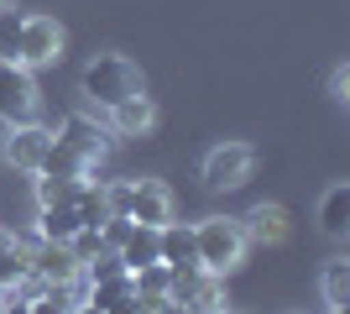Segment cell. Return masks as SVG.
I'll return each mask as SVG.
<instances>
[{"mask_svg": "<svg viewBox=\"0 0 350 314\" xmlns=\"http://www.w3.org/2000/svg\"><path fill=\"white\" fill-rule=\"evenodd\" d=\"M79 94H84L89 105L110 110V105L142 94V68H136L131 58H120V53H94V58L84 63V74H79Z\"/></svg>", "mask_w": 350, "mask_h": 314, "instance_id": "6da1fadb", "label": "cell"}, {"mask_svg": "<svg viewBox=\"0 0 350 314\" xmlns=\"http://www.w3.org/2000/svg\"><path fill=\"white\" fill-rule=\"evenodd\" d=\"M246 225L241 220H230V215H209V220H199L193 225V257H199V267H209V272H225L230 267H241V257H246Z\"/></svg>", "mask_w": 350, "mask_h": 314, "instance_id": "7a4b0ae2", "label": "cell"}, {"mask_svg": "<svg viewBox=\"0 0 350 314\" xmlns=\"http://www.w3.org/2000/svg\"><path fill=\"white\" fill-rule=\"evenodd\" d=\"M167 304L178 314H225V278L209 267H189V272H173L167 283Z\"/></svg>", "mask_w": 350, "mask_h": 314, "instance_id": "3957f363", "label": "cell"}, {"mask_svg": "<svg viewBox=\"0 0 350 314\" xmlns=\"http://www.w3.org/2000/svg\"><path fill=\"white\" fill-rule=\"evenodd\" d=\"M251 168H256V152H251L246 142H219L204 157V189H215V194L241 189V183L251 179Z\"/></svg>", "mask_w": 350, "mask_h": 314, "instance_id": "277c9868", "label": "cell"}, {"mask_svg": "<svg viewBox=\"0 0 350 314\" xmlns=\"http://www.w3.org/2000/svg\"><path fill=\"white\" fill-rule=\"evenodd\" d=\"M0 120L5 126L37 120V79L21 63H0Z\"/></svg>", "mask_w": 350, "mask_h": 314, "instance_id": "5b68a950", "label": "cell"}, {"mask_svg": "<svg viewBox=\"0 0 350 314\" xmlns=\"http://www.w3.org/2000/svg\"><path fill=\"white\" fill-rule=\"evenodd\" d=\"M47 147H53V131L47 126H37V120H21V126H11L5 131V142H0V157L16 168V173H37L47 157Z\"/></svg>", "mask_w": 350, "mask_h": 314, "instance_id": "8992f818", "label": "cell"}, {"mask_svg": "<svg viewBox=\"0 0 350 314\" xmlns=\"http://www.w3.org/2000/svg\"><path fill=\"white\" fill-rule=\"evenodd\" d=\"M63 58V27L53 16H21V68H42Z\"/></svg>", "mask_w": 350, "mask_h": 314, "instance_id": "52a82bcc", "label": "cell"}, {"mask_svg": "<svg viewBox=\"0 0 350 314\" xmlns=\"http://www.w3.org/2000/svg\"><path fill=\"white\" fill-rule=\"evenodd\" d=\"M126 215L136 225H167L173 220V194L157 179H126Z\"/></svg>", "mask_w": 350, "mask_h": 314, "instance_id": "ba28073f", "label": "cell"}, {"mask_svg": "<svg viewBox=\"0 0 350 314\" xmlns=\"http://www.w3.org/2000/svg\"><path fill=\"white\" fill-rule=\"evenodd\" d=\"M31 272H37L47 288H68V283L84 278V262H79L63 241H42V246H31Z\"/></svg>", "mask_w": 350, "mask_h": 314, "instance_id": "9c48e42d", "label": "cell"}, {"mask_svg": "<svg viewBox=\"0 0 350 314\" xmlns=\"http://www.w3.org/2000/svg\"><path fill=\"white\" fill-rule=\"evenodd\" d=\"M53 136H58L68 152H79L89 168L110 152V126H100V120H89V116H68V120H63V131H53Z\"/></svg>", "mask_w": 350, "mask_h": 314, "instance_id": "30bf717a", "label": "cell"}, {"mask_svg": "<svg viewBox=\"0 0 350 314\" xmlns=\"http://www.w3.org/2000/svg\"><path fill=\"white\" fill-rule=\"evenodd\" d=\"M157 262H162L167 272L199 267V257H193V225H183V220L157 225Z\"/></svg>", "mask_w": 350, "mask_h": 314, "instance_id": "8fae6325", "label": "cell"}, {"mask_svg": "<svg viewBox=\"0 0 350 314\" xmlns=\"http://www.w3.org/2000/svg\"><path fill=\"white\" fill-rule=\"evenodd\" d=\"M105 120H110V131L116 136H146L152 126H157V105H152V94H131V100H120L105 110Z\"/></svg>", "mask_w": 350, "mask_h": 314, "instance_id": "7c38bea8", "label": "cell"}, {"mask_svg": "<svg viewBox=\"0 0 350 314\" xmlns=\"http://www.w3.org/2000/svg\"><path fill=\"white\" fill-rule=\"evenodd\" d=\"M319 231L324 236H345L350 231V183H329L324 189V199H319Z\"/></svg>", "mask_w": 350, "mask_h": 314, "instance_id": "4fadbf2b", "label": "cell"}, {"mask_svg": "<svg viewBox=\"0 0 350 314\" xmlns=\"http://www.w3.org/2000/svg\"><path fill=\"white\" fill-rule=\"evenodd\" d=\"M241 225H246V241H267V246H278V241L288 236V209H282V205H256Z\"/></svg>", "mask_w": 350, "mask_h": 314, "instance_id": "5bb4252c", "label": "cell"}, {"mask_svg": "<svg viewBox=\"0 0 350 314\" xmlns=\"http://www.w3.org/2000/svg\"><path fill=\"white\" fill-rule=\"evenodd\" d=\"M120 262H126V272L146 267V262H157V225H131V236L120 241Z\"/></svg>", "mask_w": 350, "mask_h": 314, "instance_id": "9a60e30c", "label": "cell"}, {"mask_svg": "<svg viewBox=\"0 0 350 314\" xmlns=\"http://www.w3.org/2000/svg\"><path fill=\"white\" fill-rule=\"evenodd\" d=\"M319 288H324V304H329V309H350V257H329V262H324Z\"/></svg>", "mask_w": 350, "mask_h": 314, "instance_id": "2e32d148", "label": "cell"}, {"mask_svg": "<svg viewBox=\"0 0 350 314\" xmlns=\"http://www.w3.org/2000/svg\"><path fill=\"white\" fill-rule=\"evenodd\" d=\"M73 231H79V209H73V205L37 209V236H42V241H63V246H68Z\"/></svg>", "mask_w": 350, "mask_h": 314, "instance_id": "e0dca14e", "label": "cell"}, {"mask_svg": "<svg viewBox=\"0 0 350 314\" xmlns=\"http://www.w3.org/2000/svg\"><path fill=\"white\" fill-rule=\"evenodd\" d=\"M37 173H53V179H89V163L79 157V152H68L58 136H53V147H47V157H42V168H37Z\"/></svg>", "mask_w": 350, "mask_h": 314, "instance_id": "ac0fdd59", "label": "cell"}, {"mask_svg": "<svg viewBox=\"0 0 350 314\" xmlns=\"http://www.w3.org/2000/svg\"><path fill=\"white\" fill-rule=\"evenodd\" d=\"M84 189V179H53V173H37V209H53V205H73Z\"/></svg>", "mask_w": 350, "mask_h": 314, "instance_id": "d6986e66", "label": "cell"}, {"mask_svg": "<svg viewBox=\"0 0 350 314\" xmlns=\"http://www.w3.org/2000/svg\"><path fill=\"white\" fill-rule=\"evenodd\" d=\"M73 209H79V225H94V231H100V220L110 215V199H105V183H89V179H84V189H79Z\"/></svg>", "mask_w": 350, "mask_h": 314, "instance_id": "ffe728a7", "label": "cell"}, {"mask_svg": "<svg viewBox=\"0 0 350 314\" xmlns=\"http://www.w3.org/2000/svg\"><path fill=\"white\" fill-rule=\"evenodd\" d=\"M16 58H21V16L0 11V63H16Z\"/></svg>", "mask_w": 350, "mask_h": 314, "instance_id": "44dd1931", "label": "cell"}, {"mask_svg": "<svg viewBox=\"0 0 350 314\" xmlns=\"http://www.w3.org/2000/svg\"><path fill=\"white\" fill-rule=\"evenodd\" d=\"M27 272H31V246H11V252L0 257V288L21 283Z\"/></svg>", "mask_w": 350, "mask_h": 314, "instance_id": "7402d4cb", "label": "cell"}, {"mask_svg": "<svg viewBox=\"0 0 350 314\" xmlns=\"http://www.w3.org/2000/svg\"><path fill=\"white\" fill-rule=\"evenodd\" d=\"M84 278L89 283H116V278H126V262L116 252H100L94 262H84Z\"/></svg>", "mask_w": 350, "mask_h": 314, "instance_id": "603a6c76", "label": "cell"}, {"mask_svg": "<svg viewBox=\"0 0 350 314\" xmlns=\"http://www.w3.org/2000/svg\"><path fill=\"white\" fill-rule=\"evenodd\" d=\"M68 252L79 257V262H94V257L105 252V241H100V231H94V225H79V231H73V236H68Z\"/></svg>", "mask_w": 350, "mask_h": 314, "instance_id": "cb8c5ba5", "label": "cell"}, {"mask_svg": "<svg viewBox=\"0 0 350 314\" xmlns=\"http://www.w3.org/2000/svg\"><path fill=\"white\" fill-rule=\"evenodd\" d=\"M131 215H105V220H100V241H105V252H120V241H126V236H131Z\"/></svg>", "mask_w": 350, "mask_h": 314, "instance_id": "d4e9b609", "label": "cell"}, {"mask_svg": "<svg viewBox=\"0 0 350 314\" xmlns=\"http://www.w3.org/2000/svg\"><path fill=\"white\" fill-rule=\"evenodd\" d=\"M329 90H335V100H350V68H345V63H340V68H335V74H329Z\"/></svg>", "mask_w": 350, "mask_h": 314, "instance_id": "484cf974", "label": "cell"}, {"mask_svg": "<svg viewBox=\"0 0 350 314\" xmlns=\"http://www.w3.org/2000/svg\"><path fill=\"white\" fill-rule=\"evenodd\" d=\"M11 246H21V236H16V231H5V225H0V257L11 252Z\"/></svg>", "mask_w": 350, "mask_h": 314, "instance_id": "4316f807", "label": "cell"}, {"mask_svg": "<svg viewBox=\"0 0 350 314\" xmlns=\"http://www.w3.org/2000/svg\"><path fill=\"white\" fill-rule=\"evenodd\" d=\"M0 314H31V304H16V299H5V304H0Z\"/></svg>", "mask_w": 350, "mask_h": 314, "instance_id": "83f0119b", "label": "cell"}, {"mask_svg": "<svg viewBox=\"0 0 350 314\" xmlns=\"http://www.w3.org/2000/svg\"><path fill=\"white\" fill-rule=\"evenodd\" d=\"M73 314H100V309H94V304H73Z\"/></svg>", "mask_w": 350, "mask_h": 314, "instance_id": "f1b7e54d", "label": "cell"}, {"mask_svg": "<svg viewBox=\"0 0 350 314\" xmlns=\"http://www.w3.org/2000/svg\"><path fill=\"white\" fill-rule=\"evenodd\" d=\"M329 314H345V309H329Z\"/></svg>", "mask_w": 350, "mask_h": 314, "instance_id": "f546056e", "label": "cell"}, {"mask_svg": "<svg viewBox=\"0 0 350 314\" xmlns=\"http://www.w3.org/2000/svg\"><path fill=\"white\" fill-rule=\"evenodd\" d=\"M0 5H11V0H0Z\"/></svg>", "mask_w": 350, "mask_h": 314, "instance_id": "4dcf8cb0", "label": "cell"}, {"mask_svg": "<svg viewBox=\"0 0 350 314\" xmlns=\"http://www.w3.org/2000/svg\"><path fill=\"white\" fill-rule=\"evenodd\" d=\"M142 314H152V309H142Z\"/></svg>", "mask_w": 350, "mask_h": 314, "instance_id": "1f68e13d", "label": "cell"}, {"mask_svg": "<svg viewBox=\"0 0 350 314\" xmlns=\"http://www.w3.org/2000/svg\"><path fill=\"white\" fill-rule=\"evenodd\" d=\"M225 314H230V309H225Z\"/></svg>", "mask_w": 350, "mask_h": 314, "instance_id": "d6a6232c", "label": "cell"}]
</instances>
